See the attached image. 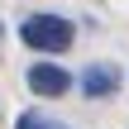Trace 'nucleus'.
I'll use <instances>...</instances> for the list:
<instances>
[{
	"instance_id": "1",
	"label": "nucleus",
	"mask_w": 129,
	"mask_h": 129,
	"mask_svg": "<svg viewBox=\"0 0 129 129\" xmlns=\"http://www.w3.org/2000/svg\"><path fill=\"white\" fill-rule=\"evenodd\" d=\"M19 38L34 48V53H67L72 48V24L62 14H29L19 24Z\"/></svg>"
},
{
	"instance_id": "2",
	"label": "nucleus",
	"mask_w": 129,
	"mask_h": 129,
	"mask_svg": "<svg viewBox=\"0 0 129 129\" xmlns=\"http://www.w3.org/2000/svg\"><path fill=\"white\" fill-rule=\"evenodd\" d=\"M29 91H38V96H67L72 91V72L57 67V62H34L29 67Z\"/></svg>"
},
{
	"instance_id": "3",
	"label": "nucleus",
	"mask_w": 129,
	"mask_h": 129,
	"mask_svg": "<svg viewBox=\"0 0 129 129\" xmlns=\"http://www.w3.org/2000/svg\"><path fill=\"white\" fill-rule=\"evenodd\" d=\"M77 86H81V96L105 101V96H115V91H120V72H115L110 62H91V67H81Z\"/></svg>"
},
{
	"instance_id": "4",
	"label": "nucleus",
	"mask_w": 129,
	"mask_h": 129,
	"mask_svg": "<svg viewBox=\"0 0 129 129\" xmlns=\"http://www.w3.org/2000/svg\"><path fill=\"white\" fill-rule=\"evenodd\" d=\"M14 129H72V124L57 120V115H43V110H24V115L14 120Z\"/></svg>"
}]
</instances>
